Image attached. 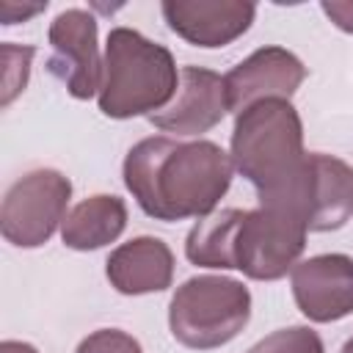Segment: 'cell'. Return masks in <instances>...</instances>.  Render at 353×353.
I'll return each mask as SVG.
<instances>
[{
	"label": "cell",
	"instance_id": "9a60e30c",
	"mask_svg": "<svg viewBox=\"0 0 353 353\" xmlns=\"http://www.w3.org/2000/svg\"><path fill=\"white\" fill-rule=\"evenodd\" d=\"M243 215H245V210L229 207V210L201 218L188 232L185 256L199 268L232 270L234 268V237H237V226H240Z\"/></svg>",
	"mask_w": 353,
	"mask_h": 353
},
{
	"label": "cell",
	"instance_id": "277c9868",
	"mask_svg": "<svg viewBox=\"0 0 353 353\" xmlns=\"http://www.w3.org/2000/svg\"><path fill=\"white\" fill-rule=\"evenodd\" d=\"M251 317V292L229 276H193L176 287L168 306V325L176 342L193 350H212L232 342Z\"/></svg>",
	"mask_w": 353,
	"mask_h": 353
},
{
	"label": "cell",
	"instance_id": "6da1fadb",
	"mask_svg": "<svg viewBox=\"0 0 353 353\" xmlns=\"http://www.w3.org/2000/svg\"><path fill=\"white\" fill-rule=\"evenodd\" d=\"M234 163L212 141H138L124 157V185L157 221L207 218L232 185Z\"/></svg>",
	"mask_w": 353,
	"mask_h": 353
},
{
	"label": "cell",
	"instance_id": "7c38bea8",
	"mask_svg": "<svg viewBox=\"0 0 353 353\" xmlns=\"http://www.w3.org/2000/svg\"><path fill=\"white\" fill-rule=\"evenodd\" d=\"M160 11L188 44L226 47L251 28L256 6L245 0H165Z\"/></svg>",
	"mask_w": 353,
	"mask_h": 353
},
{
	"label": "cell",
	"instance_id": "9c48e42d",
	"mask_svg": "<svg viewBox=\"0 0 353 353\" xmlns=\"http://www.w3.org/2000/svg\"><path fill=\"white\" fill-rule=\"evenodd\" d=\"M303 77L306 66L298 55L284 47H259L223 77L229 110L243 113L262 99H290Z\"/></svg>",
	"mask_w": 353,
	"mask_h": 353
},
{
	"label": "cell",
	"instance_id": "ffe728a7",
	"mask_svg": "<svg viewBox=\"0 0 353 353\" xmlns=\"http://www.w3.org/2000/svg\"><path fill=\"white\" fill-rule=\"evenodd\" d=\"M47 8V3H30V6H17V3H3L0 6V14H3V25H17V22H25V19H30L33 14H39V11H44Z\"/></svg>",
	"mask_w": 353,
	"mask_h": 353
},
{
	"label": "cell",
	"instance_id": "5b68a950",
	"mask_svg": "<svg viewBox=\"0 0 353 353\" xmlns=\"http://www.w3.org/2000/svg\"><path fill=\"white\" fill-rule=\"evenodd\" d=\"M262 207L295 212L309 232H331L353 215V168L331 154L309 152L292 182Z\"/></svg>",
	"mask_w": 353,
	"mask_h": 353
},
{
	"label": "cell",
	"instance_id": "52a82bcc",
	"mask_svg": "<svg viewBox=\"0 0 353 353\" xmlns=\"http://www.w3.org/2000/svg\"><path fill=\"white\" fill-rule=\"evenodd\" d=\"M69 199L72 182L55 168H36L19 176L6 190L0 207L3 237L19 248L44 245L58 229V223H63Z\"/></svg>",
	"mask_w": 353,
	"mask_h": 353
},
{
	"label": "cell",
	"instance_id": "8992f818",
	"mask_svg": "<svg viewBox=\"0 0 353 353\" xmlns=\"http://www.w3.org/2000/svg\"><path fill=\"white\" fill-rule=\"evenodd\" d=\"M306 223L284 207L245 210L234 237V268L256 281H276L298 265L306 248Z\"/></svg>",
	"mask_w": 353,
	"mask_h": 353
},
{
	"label": "cell",
	"instance_id": "7a4b0ae2",
	"mask_svg": "<svg viewBox=\"0 0 353 353\" xmlns=\"http://www.w3.org/2000/svg\"><path fill=\"white\" fill-rule=\"evenodd\" d=\"M176 63L168 47L149 41L132 28H113L105 44L99 110L110 119L152 116L176 94Z\"/></svg>",
	"mask_w": 353,
	"mask_h": 353
},
{
	"label": "cell",
	"instance_id": "8fae6325",
	"mask_svg": "<svg viewBox=\"0 0 353 353\" xmlns=\"http://www.w3.org/2000/svg\"><path fill=\"white\" fill-rule=\"evenodd\" d=\"M229 113L223 77L204 66H185L179 72V88L174 99L149 116V121L174 135H201L221 124Z\"/></svg>",
	"mask_w": 353,
	"mask_h": 353
},
{
	"label": "cell",
	"instance_id": "2e32d148",
	"mask_svg": "<svg viewBox=\"0 0 353 353\" xmlns=\"http://www.w3.org/2000/svg\"><path fill=\"white\" fill-rule=\"evenodd\" d=\"M245 353H325L323 339L309 325H290L268 334Z\"/></svg>",
	"mask_w": 353,
	"mask_h": 353
},
{
	"label": "cell",
	"instance_id": "3957f363",
	"mask_svg": "<svg viewBox=\"0 0 353 353\" xmlns=\"http://www.w3.org/2000/svg\"><path fill=\"white\" fill-rule=\"evenodd\" d=\"M303 124L290 99H262L237 113L232 163L256 188L259 204L273 201L303 163Z\"/></svg>",
	"mask_w": 353,
	"mask_h": 353
},
{
	"label": "cell",
	"instance_id": "5bb4252c",
	"mask_svg": "<svg viewBox=\"0 0 353 353\" xmlns=\"http://www.w3.org/2000/svg\"><path fill=\"white\" fill-rule=\"evenodd\" d=\"M127 226V204L119 196L97 193L74 204L63 223H61V240L66 248L74 251H97L113 240Z\"/></svg>",
	"mask_w": 353,
	"mask_h": 353
},
{
	"label": "cell",
	"instance_id": "e0dca14e",
	"mask_svg": "<svg viewBox=\"0 0 353 353\" xmlns=\"http://www.w3.org/2000/svg\"><path fill=\"white\" fill-rule=\"evenodd\" d=\"M33 55H36L33 47L3 44V63H6L3 66V105H8L19 91H25Z\"/></svg>",
	"mask_w": 353,
	"mask_h": 353
},
{
	"label": "cell",
	"instance_id": "30bf717a",
	"mask_svg": "<svg viewBox=\"0 0 353 353\" xmlns=\"http://www.w3.org/2000/svg\"><path fill=\"white\" fill-rule=\"evenodd\" d=\"M292 295L312 323H334L353 314V259L317 254L292 268Z\"/></svg>",
	"mask_w": 353,
	"mask_h": 353
},
{
	"label": "cell",
	"instance_id": "d6986e66",
	"mask_svg": "<svg viewBox=\"0 0 353 353\" xmlns=\"http://www.w3.org/2000/svg\"><path fill=\"white\" fill-rule=\"evenodd\" d=\"M323 14L345 33H353V0H323Z\"/></svg>",
	"mask_w": 353,
	"mask_h": 353
},
{
	"label": "cell",
	"instance_id": "4fadbf2b",
	"mask_svg": "<svg viewBox=\"0 0 353 353\" xmlns=\"http://www.w3.org/2000/svg\"><path fill=\"white\" fill-rule=\"evenodd\" d=\"M110 287L121 295H146L163 292L174 279V254L160 237H132L110 251L105 262Z\"/></svg>",
	"mask_w": 353,
	"mask_h": 353
},
{
	"label": "cell",
	"instance_id": "7402d4cb",
	"mask_svg": "<svg viewBox=\"0 0 353 353\" xmlns=\"http://www.w3.org/2000/svg\"><path fill=\"white\" fill-rule=\"evenodd\" d=\"M339 353H353V336H350V339L342 345V350H339Z\"/></svg>",
	"mask_w": 353,
	"mask_h": 353
},
{
	"label": "cell",
	"instance_id": "ac0fdd59",
	"mask_svg": "<svg viewBox=\"0 0 353 353\" xmlns=\"http://www.w3.org/2000/svg\"><path fill=\"white\" fill-rule=\"evenodd\" d=\"M74 353H143L141 342L119 328H99L94 334H88Z\"/></svg>",
	"mask_w": 353,
	"mask_h": 353
},
{
	"label": "cell",
	"instance_id": "ba28073f",
	"mask_svg": "<svg viewBox=\"0 0 353 353\" xmlns=\"http://www.w3.org/2000/svg\"><path fill=\"white\" fill-rule=\"evenodd\" d=\"M47 41L52 50L47 58L50 74H55L74 99L99 94L105 61L99 58L97 19L85 8H66L50 22Z\"/></svg>",
	"mask_w": 353,
	"mask_h": 353
},
{
	"label": "cell",
	"instance_id": "44dd1931",
	"mask_svg": "<svg viewBox=\"0 0 353 353\" xmlns=\"http://www.w3.org/2000/svg\"><path fill=\"white\" fill-rule=\"evenodd\" d=\"M0 353H39L33 345H28V342H14V339H6L3 345H0Z\"/></svg>",
	"mask_w": 353,
	"mask_h": 353
}]
</instances>
